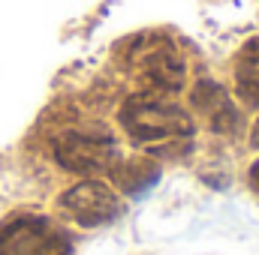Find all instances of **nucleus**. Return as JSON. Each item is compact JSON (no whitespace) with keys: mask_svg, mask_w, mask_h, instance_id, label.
<instances>
[{"mask_svg":"<svg viewBox=\"0 0 259 255\" xmlns=\"http://www.w3.org/2000/svg\"><path fill=\"white\" fill-rule=\"evenodd\" d=\"M121 123L130 132V138L142 144H163L193 135V120L175 105L160 96H133L121 108Z\"/></svg>","mask_w":259,"mask_h":255,"instance_id":"f257e3e1","label":"nucleus"},{"mask_svg":"<svg viewBox=\"0 0 259 255\" xmlns=\"http://www.w3.org/2000/svg\"><path fill=\"white\" fill-rule=\"evenodd\" d=\"M55 159L75 171V174H100L112 171L118 162V144L112 141L109 132H94V129H72L61 132L55 141Z\"/></svg>","mask_w":259,"mask_h":255,"instance_id":"f03ea898","label":"nucleus"},{"mask_svg":"<svg viewBox=\"0 0 259 255\" xmlns=\"http://www.w3.org/2000/svg\"><path fill=\"white\" fill-rule=\"evenodd\" d=\"M66 234L46 216H21L0 228V255H66Z\"/></svg>","mask_w":259,"mask_h":255,"instance_id":"7ed1b4c3","label":"nucleus"},{"mask_svg":"<svg viewBox=\"0 0 259 255\" xmlns=\"http://www.w3.org/2000/svg\"><path fill=\"white\" fill-rule=\"evenodd\" d=\"M61 207L66 216H72L84 228L109 225L121 216V198L115 195L112 186L100 180H81L61 195Z\"/></svg>","mask_w":259,"mask_h":255,"instance_id":"20e7f679","label":"nucleus"},{"mask_svg":"<svg viewBox=\"0 0 259 255\" xmlns=\"http://www.w3.org/2000/svg\"><path fill=\"white\" fill-rule=\"evenodd\" d=\"M196 105L211 117V123L214 129H220V132H232V129L238 126V111L232 108V102H229V96H226V90L220 87V84H214V81H202L199 87H196Z\"/></svg>","mask_w":259,"mask_h":255,"instance_id":"39448f33","label":"nucleus"},{"mask_svg":"<svg viewBox=\"0 0 259 255\" xmlns=\"http://www.w3.org/2000/svg\"><path fill=\"white\" fill-rule=\"evenodd\" d=\"M235 84H238V93L244 102L259 105V39H253L235 66Z\"/></svg>","mask_w":259,"mask_h":255,"instance_id":"423d86ee","label":"nucleus"},{"mask_svg":"<svg viewBox=\"0 0 259 255\" xmlns=\"http://www.w3.org/2000/svg\"><path fill=\"white\" fill-rule=\"evenodd\" d=\"M148 78L163 90H178L184 81V63L175 51H157L148 60Z\"/></svg>","mask_w":259,"mask_h":255,"instance_id":"0eeeda50","label":"nucleus"},{"mask_svg":"<svg viewBox=\"0 0 259 255\" xmlns=\"http://www.w3.org/2000/svg\"><path fill=\"white\" fill-rule=\"evenodd\" d=\"M157 180H160V171H157V165H151V162H130L127 168L118 174V183L124 186V192H127L130 198L145 195Z\"/></svg>","mask_w":259,"mask_h":255,"instance_id":"6e6552de","label":"nucleus"},{"mask_svg":"<svg viewBox=\"0 0 259 255\" xmlns=\"http://www.w3.org/2000/svg\"><path fill=\"white\" fill-rule=\"evenodd\" d=\"M250 180L256 183V189H259V162H256V165H253V168H250Z\"/></svg>","mask_w":259,"mask_h":255,"instance_id":"1a4fd4ad","label":"nucleus"},{"mask_svg":"<svg viewBox=\"0 0 259 255\" xmlns=\"http://www.w3.org/2000/svg\"><path fill=\"white\" fill-rule=\"evenodd\" d=\"M253 144L259 147V120H256V126H253Z\"/></svg>","mask_w":259,"mask_h":255,"instance_id":"9d476101","label":"nucleus"}]
</instances>
